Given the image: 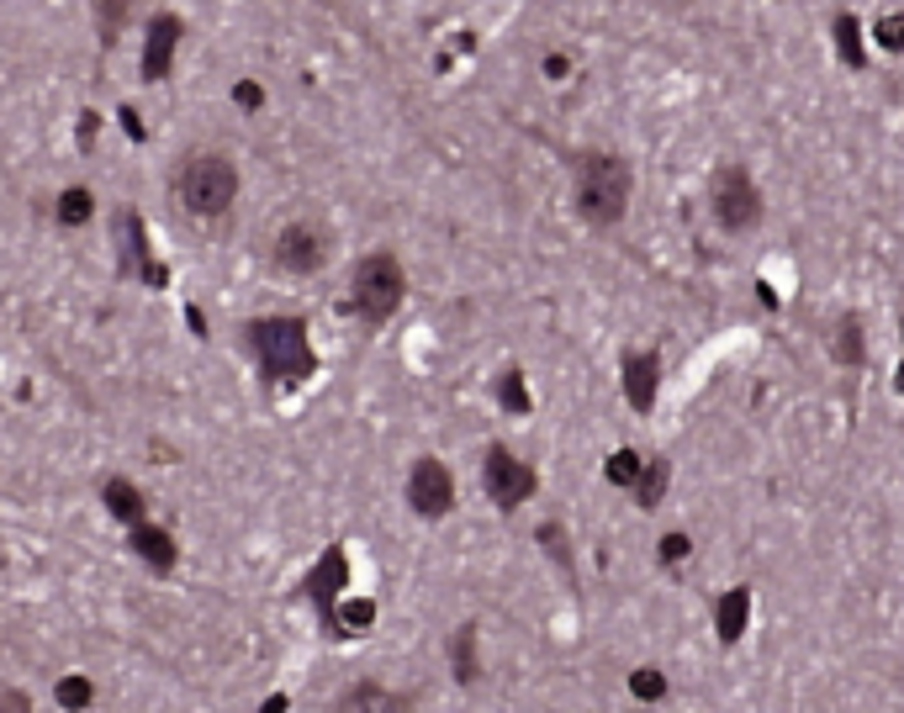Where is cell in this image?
Here are the masks:
<instances>
[{"label": "cell", "instance_id": "obj_22", "mask_svg": "<svg viewBox=\"0 0 904 713\" xmlns=\"http://www.w3.org/2000/svg\"><path fill=\"white\" fill-rule=\"evenodd\" d=\"M873 37H878V43L889 48V53H904V16L889 11V16H883V22L873 27Z\"/></svg>", "mask_w": 904, "mask_h": 713}, {"label": "cell", "instance_id": "obj_8", "mask_svg": "<svg viewBox=\"0 0 904 713\" xmlns=\"http://www.w3.org/2000/svg\"><path fill=\"white\" fill-rule=\"evenodd\" d=\"M408 502H413L418 518H445L455 508V476L434 455H423L408 476Z\"/></svg>", "mask_w": 904, "mask_h": 713}, {"label": "cell", "instance_id": "obj_17", "mask_svg": "<svg viewBox=\"0 0 904 713\" xmlns=\"http://www.w3.org/2000/svg\"><path fill=\"white\" fill-rule=\"evenodd\" d=\"M640 455L635 449H614V455H608V465H603V476H608V486H630L635 492V481H640Z\"/></svg>", "mask_w": 904, "mask_h": 713}, {"label": "cell", "instance_id": "obj_23", "mask_svg": "<svg viewBox=\"0 0 904 713\" xmlns=\"http://www.w3.org/2000/svg\"><path fill=\"white\" fill-rule=\"evenodd\" d=\"M138 550H143V555H149V560H154V566H170V539H164V534H154V529H143V534H138Z\"/></svg>", "mask_w": 904, "mask_h": 713}, {"label": "cell", "instance_id": "obj_7", "mask_svg": "<svg viewBox=\"0 0 904 713\" xmlns=\"http://www.w3.org/2000/svg\"><path fill=\"white\" fill-rule=\"evenodd\" d=\"M328 249H334V238H328L323 222H291V228H281V238H275V265H281L286 275H312L328 265Z\"/></svg>", "mask_w": 904, "mask_h": 713}, {"label": "cell", "instance_id": "obj_9", "mask_svg": "<svg viewBox=\"0 0 904 713\" xmlns=\"http://www.w3.org/2000/svg\"><path fill=\"white\" fill-rule=\"evenodd\" d=\"M656 386H661V360L651 349H630L624 354V397H630L635 412L656 407Z\"/></svg>", "mask_w": 904, "mask_h": 713}, {"label": "cell", "instance_id": "obj_15", "mask_svg": "<svg viewBox=\"0 0 904 713\" xmlns=\"http://www.w3.org/2000/svg\"><path fill=\"white\" fill-rule=\"evenodd\" d=\"M830 354H836L841 365H862L867 360V339H862L857 317H841V323H836V333H830Z\"/></svg>", "mask_w": 904, "mask_h": 713}, {"label": "cell", "instance_id": "obj_2", "mask_svg": "<svg viewBox=\"0 0 904 713\" xmlns=\"http://www.w3.org/2000/svg\"><path fill=\"white\" fill-rule=\"evenodd\" d=\"M175 196L186 206V217L196 222H217L233 212L238 201V170L228 154H191L180 164V180H175Z\"/></svg>", "mask_w": 904, "mask_h": 713}, {"label": "cell", "instance_id": "obj_5", "mask_svg": "<svg viewBox=\"0 0 904 713\" xmlns=\"http://www.w3.org/2000/svg\"><path fill=\"white\" fill-rule=\"evenodd\" d=\"M709 206H714V222L725 233H751L762 222V191H756L751 170L741 164H725L714 180H709Z\"/></svg>", "mask_w": 904, "mask_h": 713}, {"label": "cell", "instance_id": "obj_28", "mask_svg": "<svg viewBox=\"0 0 904 713\" xmlns=\"http://www.w3.org/2000/svg\"><path fill=\"white\" fill-rule=\"evenodd\" d=\"M0 713H27V698L22 692H6V698H0Z\"/></svg>", "mask_w": 904, "mask_h": 713}, {"label": "cell", "instance_id": "obj_6", "mask_svg": "<svg viewBox=\"0 0 904 713\" xmlns=\"http://www.w3.org/2000/svg\"><path fill=\"white\" fill-rule=\"evenodd\" d=\"M482 486H487V497L497 502V508L513 513V508H524V502L534 497V486H540V481H534V471L513 455L508 444H492L482 455Z\"/></svg>", "mask_w": 904, "mask_h": 713}, {"label": "cell", "instance_id": "obj_1", "mask_svg": "<svg viewBox=\"0 0 904 713\" xmlns=\"http://www.w3.org/2000/svg\"><path fill=\"white\" fill-rule=\"evenodd\" d=\"M571 196H577L582 222L614 228L630 212V164L614 154H577V164H571Z\"/></svg>", "mask_w": 904, "mask_h": 713}, {"label": "cell", "instance_id": "obj_12", "mask_svg": "<svg viewBox=\"0 0 904 713\" xmlns=\"http://www.w3.org/2000/svg\"><path fill=\"white\" fill-rule=\"evenodd\" d=\"M746 624H751V587H730V592L714 603V629H719V640L735 645V640L746 634Z\"/></svg>", "mask_w": 904, "mask_h": 713}, {"label": "cell", "instance_id": "obj_10", "mask_svg": "<svg viewBox=\"0 0 904 713\" xmlns=\"http://www.w3.org/2000/svg\"><path fill=\"white\" fill-rule=\"evenodd\" d=\"M175 43H180V22L175 16H159L149 27V48H143V80L159 85L170 74V59H175Z\"/></svg>", "mask_w": 904, "mask_h": 713}, {"label": "cell", "instance_id": "obj_30", "mask_svg": "<svg viewBox=\"0 0 904 713\" xmlns=\"http://www.w3.org/2000/svg\"><path fill=\"white\" fill-rule=\"evenodd\" d=\"M899 339H904V312H899Z\"/></svg>", "mask_w": 904, "mask_h": 713}, {"label": "cell", "instance_id": "obj_18", "mask_svg": "<svg viewBox=\"0 0 904 713\" xmlns=\"http://www.w3.org/2000/svg\"><path fill=\"white\" fill-rule=\"evenodd\" d=\"M497 402H503L508 412H529V386L519 370H503V381H497Z\"/></svg>", "mask_w": 904, "mask_h": 713}, {"label": "cell", "instance_id": "obj_26", "mask_svg": "<svg viewBox=\"0 0 904 713\" xmlns=\"http://www.w3.org/2000/svg\"><path fill=\"white\" fill-rule=\"evenodd\" d=\"M566 74H571V59H566V53H545V80H556V85H561Z\"/></svg>", "mask_w": 904, "mask_h": 713}, {"label": "cell", "instance_id": "obj_20", "mask_svg": "<svg viewBox=\"0 0 904 713\" xmlns=\"http://www.w3.org/2000/svg\"><path fill=\"white\" fill-rule=\"evenodd\" d=\"M106 502H112L117 518H138V513H143V502H138V492H133L127 481H112V486H106Z\"/></svg>", "mask_w": 904, "mask_h": 713}, {"label": "cell", "instance_id": "obj_4", "mask_svg": "<svg viewBox=\"0 0 904 713\" xmlns=\"http://www.w3.org/2000/svg\"><path fill=\"white\" fill-rule=\"evenodd\" d=\"M402 296H408V275H402L397 254H365L349 275V307L365 323H386L402 307Z\"/></svg>", "mask_w": 904, "mask_h": 713}, {"label": "cell", "instance_id": "obj_25", "mask_svg": "<svg viewBox=\"0 0 904 713\" xmlns=\"http://www.w3.org/2000/svg\"><path fill=\"white\" fill-rule=\"evenodd\" d=\"M371 618H376V608H371V603H349V608H344V618H339V624H349V629H355V634H360L365 624H371Z\"/></svg>", "mask_w": 904, "mask_h": 713}, {"label": "cell", "instance_id": "obj_11", "mask_svg": "<svg viewBox=\"0 0 904 713\" xmlns=\"http://www.w3.org/2000/svg\"><path fill=\"white\" fill-rule=\"evenodd\" d=\"M334 713H408V698L392 692V687H381V682H355L334 703Z\"/></svg>", "mask_w": 904, "mask_h": 713}, {"label": "cell", "instance_id": "obj_21", "mask_svg": "<svg viewBox=\"0 0 904 713\" xmlns=\"http://www.w3.org/2000/svg\"><path fill=\"white\" fill-rule=\"evenodd\" d=\"M656 555H661V566H677V560L693 555V539L682 534V529H672V534H661V550H656Z\"/></svg>", "mask_w": 904, "mask_h": 713}, {"label": "cell", "instance_id": "obj_3", "mask_svg": "<svg viewBox=\"0 0 904 713\" xmlns=\"http://www.w3.org/2000/svg\"><path fill=\"white\" fill-rule=\"evenodd\" d=\"M249 349H254V360H260V370L281 386L307 381L312 365H318L312 360V344H307V328L297 317H260V323H249Z\"/></svg>", "mask_w": 904, "mask_h": 713}, {"label": "cell", "instance_id": "obj_29", "mask_svg": "<svg viewBox=\"0 0 904 713\" xmlns=\"http://www.w3.org/2000/svg\"><path fill=\"white\" fill-rule=\"evenodd\" d=\"M894 386H899V391H904V365H899V375H894Z\"/></svg>", "mask_w": 904, "mask_h": 713}, {"label": "cell", "instance_id": "obj_19", "mask_svg": "<svg viewBox=\"0 0 904 713\" xmlns=\"http://www.w3.org/2000/svg\"><path fill=\"white\" fill-rule=\"evenodd\" d=\"M630 692H635L640 703H661V698H667V677H661L656 666H640L635 677H630Z\"/></svg>", "mask_w": 904, "mask_h": 713}, {"label": "cell", "instance_id": "obj_27", "mask_svg": "<svg viewBox=\"0 0 904 713\" xmlns=\"http://www.w3.org/2000/svg\"><path fill=\"white\" fill-rule=\"evenodd\" d=\"M59 698H64L69 708H75V703H85V698H90V687H85V682H64V687H59Z\"/></svg>", "mask_w": 904, "mask_h": 713}, {"label": "cell", "instance_id": "obj_16", "mask_svg": "<svg viewBox=\"0 0 904 713\" xmlns=\"http://www.w3.org/2000/svg\"><path fill=\"white\" fill-rule=\"evenodd\" d=\"M836 53H841L846 69H862V64H867V53H862V27H857L852 11L836 16Z\"/></svg>", "mask_w": 904, "mask_h": 713}, {"label": "cell", "instance_id": "obj_13", "mask_svg": "<svg viewBox=\"0 0 904 713\" xmlns=\"http://www.w3.org/2000/svg\"><path fill=\"white\" fill-rule=\"evenodd\" d=\"M667 481H672V465L661 460V455H651L640 465V481H635V502L640 508H656L661 497H667Z\"/></svg>", "mask_w": 904, "mask_h": 713}, {"label": "cell", "instance_id": "obj_14", "mask_svg": "<svg viewBox=\"0 0 904 713\" xmlns=\"http://www.w3.org/2000/svg\"><path fill=\"white\" fill-rule=\"evenodd\" d=\"M450 661H455V677H460V682H476V677H482V655H476V624H460V629H455Z\"/></svg>", "mask_w": 904, "mask_h": 713}, {"label": "cell", "instance_id": "obj_24", "mask_svg": "<svg viewBox=\"0 0 904 713\" xmlns=\"http://www.w3.org/2000/svg\"><path fill=\"white\" fill-rule=\"evenodd\" d=\"M59 217H64V222H85V217H90V196H85V191H69Z\"/></svg>", "mask_w": 904, "mask_h": 713}]
</instances>
